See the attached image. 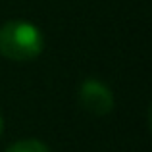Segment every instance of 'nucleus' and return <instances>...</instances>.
Instances as JSON below:
<instances>
[{
	"mask_svg": "<svg viewBox=\"0 0 152 152\" xmlns=\"http://www.w3.org/2000/svg\"><path fill=\"white\" fill-rule=\"evenodd\" d=\"M79 102L89 114L106 115L114 108V94L108 89V85L96 79H87L79 89Z\"/></svg>",
	"mask_w": 152,
	"mask_h": 152,
	"instance_id": "nucleus-2",
	"label": "nucleus"
},
{
	"mask_svg": "<svg viewBox=\"0 0 152 152\" xmlns=\"http://www.w3.org/2000/svg\"><path fill=\"white\" fill-rule=\"evenodd\" d=\"M2 131H4V119H2V114H0V135H2Z\"/></svg>",
	"mask_w": 152,
	"mask_h": 152,
	"instance_id": "nucleus-4",
	"label": "nucleus"
},
{
	"mask_svg": "<svg viewBox=\"0 0 152 152\" xmlns=\"http://www.w3.org/2000/svg\"><path fill=\"white\" fill-rule=\"evenodd\" d=\"M6 152H50V148L37 139H23V141H18L12 146H8Z\"/></svg>",
	"mask_w": 152,
	"mask_h": 152,
	"instance_id": "nucleus-3",
	"label": "nucleus"
},
{
	"mask_svg": "<svg viewBox=\"0 0 152 152\" xmlns=\"http://www.w3.org/2000/svg\"><path fill=\"white\" fill-rule=\"evenodd\" d=\"M45 48L42 33L29 21L14 19L0 27V54L8 60H35Z\"/></svg>",
	"mask_w": 152,
	"mask_h": 152,
	"instance_id": "nucleus-1",
	"label": "nucleus"
}]
</instances>
